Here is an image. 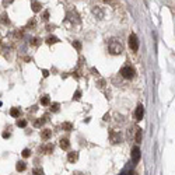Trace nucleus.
<instances>
[{
  "label": "nucleus",
  "instance_id": "nucleus-1",
  "mask_svg": "<svg viewBox=\"0 0 175 175\" xmlns=\"http://www.w3.org/2000/svg\"><path fill=\"white\" fill-rule=\"evenodd\" d=\"M108 49H109V52L112 55H120L123 52V46L118 39H111L109 43H108Z\"/></svg>",
  "mask_w": 175,
  "mask_h": 175
},
{
  "label": "nucleus",
  "instance_id": "nucleus-2",
  "mask_svg": "<svg viewBox=\"0 0 175 175\" xmlns=\"http://www.w3.org/2000/svg\"><path fill=\"white\" fill-rule=\"evenodd\" d=\"M120 74H122V77H125V78H127V80H130V78L134 77V69L130 67V66H123V67L120 69Z\"/></svg>",
  "mask_w": 175,
  "mask_h": 175
},
{
  "label": "nucleus",
  "instance_id": "nucleus-3",
  "mask_svg": "<svg viewBox=\"0 0 175 175\" xmlns=\"http://www.w3.org/2000/svg\"><path fill=\"white\" fill-rule=\"evenodd\" d=\"M129 48L132 49L133 52H137V49H139V39H137L136 34L129 35Z\"/></svg>",
  "mask_w": 175,
  "mask_h": 175
},
{
  "label": "nucleus",
  "instance_id": "nucleus-4",
  "mask_svg": "<svg viewBox=\"0 0 175 175\" xmlns=\"http://www.w3.org/2000/svg\"><path fill=\"white\" fill-rule=\"evenodd\" d=\"M109 140H111L112 144H118V143H120V134L118 132L109 130Z\"/></svg>",
  "mask_w": 175,
  "mask_h": 175
},
{
  "label": "nucleus",
  "instance_id": "nucleus-5",
  "mask_svg": "<svg viewBox=\"0 0 175 175\" xmlns=\"http://www.w3.org/2000/svg\"><path fill=\"white\" fill-rule=\"evenodd\" d=\"M134 116H136V119L137 120H141L143 119V116H144V106L140 104L137 108H136V112H134Z\"/></svg>",
  "mask_w": 175,
  "mask_h": 175
},
{
  "label": "nucleus",
  "instance_id": "nucleus-6",
  "mask_svg": "<svg viewBox=\"0 0 175 175\" xmlns=\"http://www.w3.org/2000/svg\"><path fill=\"white\" fill-rule=\"evenodd\" d=\"M132 160H133L134 164H136V162H139V160H140V148H139V147H133V150H132Z\"/></svg>",
  "mask_w": 175,
  "mask_h": 175
},
{
  "label": "nucleus",
  "instance_id": "nucleus-7",
  "mask_svg": "<svg viewBox=\"0 0 175 175\" xmlns=\"http://www.w3.org/2000/svg\"><path fill=\"white\" fill-rule=\"evenodd\" d=\"M39 151H42V153H45V154H50L53 151V144L52 143H46L45 146L39 147Z\"/></svg>",
  "mask_w": 175,
  "mask_h": 175
},
{
  "label": "nucleus",
  "instance_id": "nucleus-8",
  "mask_svg": "<svg viewBox=\"0 0 175 175\" xmlns=\"http://www.w3.org/2000/svg\"><path fill=\"white\" fill-rule=\"evenodd\" d=\"M59 146L62 147L63 150H67V148L70 147V141H69V139H66V137L60 139V140H59Z\"/></svg>",
  "mask_w": 175,
  "mask_h": 175
},
{
  "label": "nucleus",
  "instance_id": "nucleus-9",
  "mask_svg": "<svg viewBox=\"0 0 175 175\" xmlns=\"http://www.w3.org/2000/svg\"><path fill=\"white\" fill-rule=\"evenodd\" d=\"M67 160H69L70 162H76V161L78 160V153H77V151H70V153L67 154Z\"/></svg>",
  "mask_w": 175,
  "mask_h": 175
},
{
  "label": "nucleus",
  "instance_id": "nucleus-10",
  "mask_svg": "<svg viewBox=\"0 0 175 175\" xmlns=\"http://www.w3.org/2000/svg\"><path fill=\"white\" fill-rule=\"evenodd\" d=\"M31 7H32V11H34V13H38V11L41 10L42 4L39 1H36V0H32V1H31Z\"/></svg>",
  "mask_w": 175,
  "mask_h": 175
},
{
  "label": "nucleus",
  "instance_id": "nucleus-11",
  "mask_svg": "<svg viewBox=\"0 0 175 175\" xmlns=\"http://www.w3.org/2000/svg\"><path fill=\"white\" fill-rule=\"evenodd\" d=\"M67 18H69L71 22H78V15H77V13L76 11H70L69 14H67Z\"/></svg>",
  "mask_w": 175,
  "mask_h": 175
},
{
  "label": "nucleus",
  "instance_id": "nucleus-12",
  "mask_svg": "<svg viewBox=\"0 0 175 175\" xmlns=\"http://www.w3.org/2000/svg\"><path fill=\"white\" fill-rule=\"evenodd\" d=\"M50 136H52V130H49V129H45V130H42L41 137H42L43 140H48Z\"/></svg>",
  "mask_w": 175,
  "mask_h": 175
},
{
  "label": "nucleus",
  "instance_id": "nucleus-13",
  "mask_svg": "<svg viewBox=\"0 0 175 175\" xmlns=\"http://www.w3.org/2000/svg\"><path fill=\"white\" fill-rule=\"evenodd\" d=\"M15 168H17V171L22 172V171H25L27 165H25V162H24V161H18V162H17V165H15Z\"/></svg>",
  "mask_w": 175,
  "mask_h": 175
},
{
  "label": "nucleus",
  "instance_id": "nucleus-14",
  "mask_svg": "<svg viewBox=\"0 0 175 175\" xmlns=\"http://www.w3.org/2000/svg\"><path fill=\"white\" fill-rule=\"evenodd\" d=\"M20 113H21V111L18 108H11V109H10V115H11L13 118H18Z\"/></svg>",
  "mask_w": 175,
  "mask_h": 175
},
{
  "label": "nucleus",
  "instance_id": "nucleus-15",
  "mask_svg": "<svg viewBox=\"0 0 175 175\" xmlns=\"http://www.w3.org/2000/svg\"><path fill=\"white\" fill-rule=\"evenodd\" d=\"M46 42H48L49 45H52V43H57V42H59V38H56V36H53V35H50V36L46 38Z\"/></svg>",
  "mask_w": 175,
  "mask_h": 175
},
{
  "label": "nucleus",
  "instance_id": "nucleus-16",
  "mask_svg": "<svg viewBox=\"0 0 175 175\" xmlns=\"http://www.w3.org/2000/svg\"><path fill=\"white\" fill-rule=\"evenodd\" d=\"M94 14L98 15V18H102V17H104V11H102L99 7H95V8H94Z\"/></svg>",
  "mask_w": 175,
  "mask_h": 175
},
{
  "label": "nucleus",
  "instance_id": "nucleus-17",
  "mask_svg": "<svg viewBox=\"0 0 175 175\" xmlns=\"http://www.w3.org/2000/svg\"><path fill=\"white\" fill-rule=\"evenodd\" d=\"M62 129H63V130H67V132H69V130L73 129V125H71L70 122H64V123L62 125Z\"/></svg>",
  "mask_w": 175,
  "mask_h": 175
},
{
  "label": "nucleus",
  "instance_id": "nucleus-18",
  "mask_svg": "<svg viewBox=\"0 0 175 175\" xmlns=\"http://www.w3.org/2000/svg\"><path fill=\"white\" fill-rule=\"evenodd\" d=\"M43 123H45V118L36 119V120L34 122V126H35V127H41V126L43 125Z\"/></svg>",
  "mask_w": 175,
  "mask_h": 175
},
{
  "label": "nucleus",
  "instance_id": "nucleus-19",
  "mask_svg": "<svg viewBox=\"0 0 175 175\" xmlns=\"http://www.w3.org/2000/svg\"><path fill=\"white\" fill-rule=\"evenodd\" d=\"M141 137H143L141 129H137V130H136V141H137V143H141Z\"/></svg>",
  "mask_w": 175,
  "mask_h": 175
},
{
  "label": "nucleus",
  "instance_id": "nucleus-20",
  "mask_svg": "<svg viewBox=\"0 0 175 175\" xmlns=\"http://www.w3.org/2000/svg\"><path fill=\"white\" fill-rule=\"evenodd\" d=\"M1 22H3L4 25H8V24H10V20H8V15H7L6 13H4L3 15H1Z\"/></svg>",
  "mask_w": 175,
  "mask_h": 175
},
{
  "label": "nucleus",
  "instance_id": "nucleus-21",
  "mask_svg": "<svg viewBox=\"0 0 175 175\" xmlns=\"http://www.w3.org/2000/svg\"><path fill=\"white\" fill-rule=\"evenodd\" d=\"M17 126H20V127H25V126H27V120H25V119H20V120H17Z\"/></svg>",
  "mask_w": 175,
  "mask_h": 175
},
{
  "label": "nucleus",
  "instance_id": "nucleus-22",
  "mask_svg": "<svg viewBox=\"0 0 175 175\" xmlns=\"http://www.w3.org/2000/svg\"><path fill=\"white\" fill-rule=\"evenodd\" d=\"M21 154H22V157H24V158H27V157H29V155H31V150H29V148H24Z\"/></svg>",
  "mask_w": 175,
  "mask_h": 175
},
{
  "label": "nucleus",
  "instance_id": "nucleus-23",
  "mask_svg": "<svg viewBox=\"0 0 175 175\" xmlns=\"http://www.w3.org/2000/svg\"><path fill=\"white\" fill-rule=\"evenodd\" d=\"M32 174L34 175H43V171H42V168H34V169H32Z\"/></svg>",
  "mask_w": 175,
  "mask_h": 175
},
{
  "label": "nucleus",
  "instance_id": "nucleus-24",
  "mask_svg": "<svg viewBox=\"0 0 175 175\" xmlns=\"http://www.w3.org/2000/svg\"><path fill=\"white\" fill-rule=\"evenodd\" d=\"M59 106H60V105L57 104V102H56V104H52V105H50V111H52V112H57V111H59Z\"/></svg>",
  "mask_w": 175,
  "mask_h": 175
},
{
  "label": "nucleus",
  "instance_id": "nucleus-25",
  "mask_svg": "<svg viewBox=\"0 0 175 175\" xmlns=\"http://www.w3.org/2000/svg\"><path fill=\"white\" fill-rule=\"evenodd\" d=\"M41 104L42 105H49V97L48 95H45V97L41 98Z\"/></svg>",
  "mask_w": 175,
  "mask_h": 175
},
{
  "label": "nucleus",
  "instance_id": "nucleus-26",
  "mask_svg": "<svg viewBox=\"0 0 175 175\" xmlns=\"http://www.w3.org/2000/svg\"><path fill=\"white\" fill-rule=\"evenodd\" d=\"M80 97H81V91L77 90L76 92H74V95H73V99H76V101H78L80 99Z\"/></svg>",
  "mask_w": 175,
  "mask_h": 175
},
{
  "label": "nucleus",
  "instance_id": "nucleus-27",
  "mask_svg": "<svg viewBox=\"0 0 175 175\" xmlns=\"http://www.w3.org/2000/svg\"><path fill=\"white\" fill-rule=\"evenodd\" d=\"M73 46H74L77 50H81V43H80L78 41H74V42H73Z\"/></svg>",
  "mask_w": 175,
  "mask_h": 175
},
{
  "label": "nucleus",
  "instance_id": "nucleus-28",
  "mask_svg": "<svg viewBox=\"0 0 175 175\" xmlns=\"http://www.w3.org/2000/svg\"><path fill=\"white\" fill-rule=\"evenodd\" d=\"M1 136H3V139H8V137H10V132H3Z\"/></svg>",
  "mask_w": 175,
  "mask_h": 175
},
{
  "label": "nucleus",
  "instance_id": "nucleus-29",
  "mask_svg": "<svg viewBox=\"0 0 175 175\" xmlns=\"http://www.w3.org/2000/svg\"><path fill=\"white\" fill-rule=\"evenodd\" d=\"M14 0H3V6H8V4H11Z\"/></svg>",
  "mask_w": 175,
  "mask_h": 175
},
{
  "label": "nucleus",
  "instance_id": "nucleus-30",
  "mask_svg": "<svg viewBox=\"0 0 175 175\" xmlns=\"http://www.w3.org/2000/svg\"><path fill=\"white\" fill-rule=\"evenodd\" d=\"M43 20H45V21L49 20V13H48V11H45V13H43Z\"/></svg>",
  "mask_w": 175,
  "mask_h": 175
},
{
  "label": "nucleus",
  "instance_id": "nucleus-31",
  "mask_svg": "<svg viewBox=\"0 0 175 175\" xmlns=\"http://www.w3.org/2000/svg\"><path fill=\"white\" fill-rule=\"evenodd\" d=\"M34 25H35V20H31L28 22V27H34Z\"/></svg>",
  "mask_w": 175,
  "mask_h": 175
},
{
  "label": "nucleus",
  "instance_id": "nucleus-32",
  "mask_svg": "<svg viewBox=\"0 0 175 175\" xmlns=\"http://www.w3.org/2000/svg\"><path fill=\"white\" fill-rule=\"evenodd\" d=\"M42 73H43V77H48V76H49L48 70H42Z\"/></svg>",
  "mask_w": 175,
  "mask_h": 175
},
{
  "label": "nucleus",
  "instance_id": "nucleus-33",
  "mask_svg": "<svg viewBox=\"0 0 175 175\" xmlns=\"http://www.w3.org/2000/svg\"><path fill=\"white\" fill-rule=\"evenodd\" d=\"M38 41H39V39L34 38V39H32V45H38Z\"/></svg>",
  "mask_w": 175,
  "mask_h": 175
},
{
  "label": "nucleus",
  "instance_id": "nucleus-34",
  "mask_svg": "<svg viewBox=\"0 0 175 175\" xmlns=\"http://www.w3.org/2000/svg\"><path fill=\"white\" fill-rule=\"evenodd\" d=\"M73 175H84V174H81V172H74Z\"/></svg>",
  "mask_w": 175,
  "mask_h": 175
},
{
  "label": "nucleus",
  "instance_id": "nucleus-35",
  "mask_svg": "<svg viewBox=\"0 0 175 175\" xmlns=\"http://www.w3.org/2000/svg\"><path fill=\"white\" fill-rule=\"evenodd\" d=\"M104 1H109V0H104Z\"/></svg>",
  "mask_w": 175,
  "mask_h": 175
}]
</instances>
